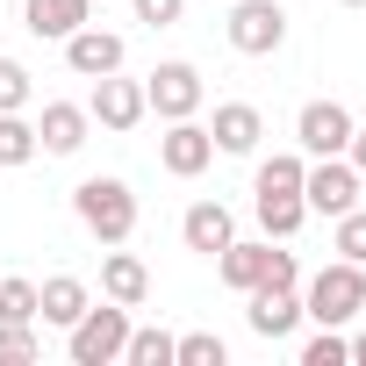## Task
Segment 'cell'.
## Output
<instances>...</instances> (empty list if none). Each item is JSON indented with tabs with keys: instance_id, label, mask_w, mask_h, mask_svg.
<instances>
[{
	"instance_id": "obj_1",
	"label": "cell",
	"mask_w": 366,
	"mask_h": 366,
	"mask_svg": "<svg viewBox=\"0 0 366 366\" xmlns=\"http://www.w3.org/2000/svg\"><path fill=\"white\" fill-rule=\"evenodd\" d=\"M302 172H309V158L302 151H273L266 165H259V179H252V209H259V230L266 237H295L302 223H309V202H302Z\"/></svg>"
},
{
	"instance_id": "obj_2",
	"label": "cell",
	"mask_w": 366,
	"mask_h": 366,
	"mask_svg": "<svg viewBox=\"0 0 366 366\" xmlns=\"http://www.w3.org/2000/svg\"><path fill=\"white\" fill-rule=\"evenodd\" d=\"M72 216L101 244H129L137 237V194H129V179H79V187H72Z\"/></svg>"
},
{
	"instance_id": "obj_3",
	"label": "cell",
	"mask_w": 366,
	"mask_h": 366,
	"mask_svg": "<svg viewBox=\"0 0 366 366\" xmlns=\"http://www.w3.org/2000/svg\"><path fill=\"white\" fill-rule=\"evenodd\" d=\"M302 316H316V323H352V316H366V266L359 259H330L309 287H302Z\"/></svg>"
},
{
	"instance_id": "obj_4",
	"label": "cell",
	"mask_w": 366,
	"mask_h": 366,
	"mask_svg": "<svg viewBox=\"0 0 366 366\" xmlns=\"http://www.w3.org/2000/svg\"><path fill=\"white\" fill-rule=\"evenodd\" d=\"M122 345H129V309L122 302H86V316L65 330V352H72V366H115L122 359Z\"/></svg>"
},
{
	"instance_id": "obj_5",
	"label": "cell",
	"mask_w": 366,
	"mask_h": 366,
	"mask_svg": "<svg viewBox=\"0 0 366 366\" xmlns=\"http://www.w3.org/2000/svg\"><path fill=\"white\" fill-rule=\"evenodd\" d=\"M223 36H230L237 58H273L287 44V8H280V0H237L230 22H223Z\"/></svg>"
},
{
	"instance_id": "obj_6",
	"label": "cell",
	"mask_w": 366,
	"mask_h": 366,
	"mask_svg": "<svg viewBox=\"0 0 366 366\" xmlns=\"http://www.w3.org/2000/svg\"><path fill=\"white\" fill-rule=\"evenodd\" d=\"M202 72L187 65V58H165L151 79H144V108L158 115V122H179V115H202Z\"/></svg>"
},
{
	"instance_id": "obj_7",
	"label": "cell",
	"mask_w": 366,
	"mask_h": 366,
	"mask_svg": "<svg viewBox=\"0 0 366 366\" xmlns=\"http://www.w3.org/2000/svg\"><path fill=\"white\" fill-rule=\"evenodd\" d=\"M302 202H309V216H345V209H359V165L337 151V158H316L309 172H302Z\"/></svg>"
},
{
	"instance_id": "obj_8",
	"label": "cell",
	"mask_w": 366,
	"mask_h": 366,
	"mask_svg": "<svg viewBox=\"0 0 366 366\" xmlns=\"http://www.w3.org/2000/svg\"><path fill=\"white\" fill-rule=\"evenodd\" d=\"M352 108L345 101H309L302 115H295V144H302V158H337L345 144H352Z\"/></svg>"
},
{
	"instance_id": "obj_9",
	"label": "cell",
	"mask_w": 366,
	"mask_h": 366,
	"mask_svg": "<svg viewBox=\"0 0 366 366\" xmlns=\"http://www.w3.org/2000/svg\"><path fill=\"white\" fill-rule=\"evenodd\" d=\"M209 158H216V137H209V122H194V115L165 122V137H158V165H165L172 179H194V172H209Z\"/></svg>"
},
{
	"instance_id": "obj_10",
	"label": "cell",
	"mask_w": 366,
	"mask_h": 366,
	"mask_svg": "<svg viewBox=\"0 0 366 366\" xmlns=\"http://www.w3.org/2000/svg\"><path fill=\"white\" fill-rule=\"evenodd\" d=\"M122 58H129V44H122L115 29H101V22H79V29L65 36V65H72L79 79H101V72H122Z\"/></svg>"
},
{
	"instance_id": "obj_11",
	"label": "cell",
	"mask_w": 366,
	"mask_h": 366,
	"mask_svg": "<svg viewBox=\"0 0 366 366\" xmlns=\"http://www.w3.org/2000/svg\"><path fill=\"white\" fill-rule=\"evenodd\" d=\"M86 115H94L101 129H137L151 108H144V86H137V79H122V72H101V79H94V101H86Z\"/></svg>"
},
{
	"instance_id": "obj_12",
	"label": "cell",
	"mask_w": 366,
	"mask_h": 366,
	"mask_svg": "<svg viewBox=\"0 0 366 366\" xmlns=\"http://www.w3.org/2000/svg\"><path fill=\"white\" fill-rule=\"evenodd\" d=\"M244 302H252V309H244L252 337H266V345L295 337V323H302V295H295V287H252Z\"/></svg>"
},
{
	"instance_id": "obj_13",
	"label": "cell",
	"mask_w": 366,
	"mask_h": 366,
	"mask_svg": "<svg viewBox=\"0 0 366 366\" xmlns=\"http://www.w3.org/2000/svg\"><path fill=\"white\" fill-rule=\"evenodd\" d=\"M209 137H216V151L252 158V151H259V137H266V115H259L252 101H223V108H216V122H209Z\"/></svg>"
},
{
	"instance_id": "obj_14",
	"label": "cell",
	"mask_w": 366,
	"mask_h": 366,
	"mask_svg": "<svg viewBox=\"0 0 366 366\" xmlns=\"http://www.w3.org/2000/svg\"><path fill=\"white\" fill-rule=\"evenodd\" d=\"M86 129H94V115H86V108H72V101H44L36 151H51V158H72V151L86 144Z\"/></svg>"
},
{
	"instance_id": "obj_15",
	"label": "cell",
	"mask_w": 366,
	"mask_h": 366,
	"mask_svg": "<svg viewBox=\"0 0 366 366\" xmlns=\"http://www.w3.org/2000/svg\"><path fill=\"white\" fill-rule=\"evenodd\" d=\"M86 302H94V295H86L79 273H51V280H36V316L58 323V330H72V323L86 316Z\"/></svg>"
},
{
	"instance_id": "obj_16",
	"label": "cell",
	"mask_w": 366,
	"mask_h": 366,
	"mask_svg": "<svg viewBox=\"0 0 366 366\" xmlns=\"http://www.w3.org/2000/svg\"><path fill=\"white\" fill-rule=\"evenodd\" d=\"M79 22H94V0H22V29H29V36L65 44Z\"/></svg>"
},
{
	"instance_id": "obj_17",
	"label": "cell",
	"mask_w": 366,
	"mask_h": 366,
	"mask_svg": "<svg viewBox=\"0 0 366 366\" xmlns=\"http://www.w3.org/2000/svg\"><path fill=\"white\" fill-rule=\"evenodd\" d=\"M179 237H187V252L216 259V252L237 237V223H230V209H223V202H194L187 216H179Z\"/></svg>"
},
{
	"instance_id": "obj_18",
	"label": "cell",
	"mask_w": 366,
	"mask_h": 366,
	"mask_svg": "<svg viewBox=\"0 0 366 366\" xmlns=\"http://www.w3.org/2000/svg\"><path fill=\"white\" fill-rule=\"evenodd\" d=\"M101 295L122 302V309H144V295H151V266H144L137 252H108V259H101Z\"/></svg>"
},
{
	"instance_id": "obj_19",
	"label": "cell",
	"mask_w": 366,
	"mask_h": 366,
	"mask_svg": "<svg viewBox=\"0 0 366 366\" xmlns=\"http://www.w3.org/2000/svg\"><path fill=\"white\" fill-rule=\"evenodd\" d=\"M266 252H273V237H266V244H237V237H230V244L216 252V273H223V287L252 295V287L266 280Z\"/></svg>"
},
{
	"instance_id": "obj_20",
	"label": "cell",
	"mask_w": 366,
	"mask_h": 366,
	"mask_svg": "<svg viewBox=\"0 0 366 366\" xmlns=\"http://www.w3.org/2000/svg\"><path fill=\"white\" fill-rule=\"evenodd\" d=\"M29 158H36V122H22V108H15V115H0V165L22 172Z\"/></svg>"
},
{
	"instance_id": "obj_21",
	"label": "cell",
	"mask_w": 366,
	"mask_h": 366,
	"mask_svg": "<svg viewBox=\"0 0 366 366\" xmlns=\"http://www.w3.org/2000/svg\"><path fill=\"white\" fill-rule=\"evenodd\" d=\"M223 337L216 330H187V337H172V366H223Z\"/></svg>"
},
{
	"instance_id": "obj_22",
	"label": "cell",
	"mask_w": 366,
	"mask_h": 366,
	"mask_svg": "<svg viewBox=\"0 0 366 366\" xmlns=\"http://www.w3.org/2000/svg\"><path fill=\"white\" fill-rule=\"evenodd\" d=\"M122 366H172V337H165V330H137V323H129Z\"/></svg>"
},
{
	"instance_id": "obj_23",
	"label": "cell",
	"mask_w": 366,
	"mask_h": 366,
	"mask_svg": "<svg viewBox=\"0 0 366 366\" xmlns=\"http://www.w3.org/2000/svg\"><path fill=\"white\" fill-rule=\"evenodd\" d=\"M29 65L22 58H0V115H15V108H29Z\"/></svg>"
},
{
	"instance_id": "obj_24",
	"label": "cell",
	"mask_w": 366,
	"mask_h": 366,
	"mask_svg": "<svg viewBox=\"0 0 366 366\" xmlns=\"http://www.w3.org/2000/svg\"><path fill=\"white\" fill-rule=\"evenodd\" d=\"M0 323H36V280H0Z\"/></svg>"
},
{
	"instance_id": "obj_25",
	"label": "cell",
	"mask_w": 366,
	"mask_h": 366,
	"mask_svg": "<svg viewBox=\"0 0 366 366\" xmlns=\"http://www.w3.org/2000/svg\"><path fill=\"white\" fill-rule=\"evenodd\" d=\"M29 359H44L36 330L29 323H0V366H29Z\"/></svg>"
},
{
	"instance_id": "obj_26",
	"label": "cell",
	"mask_w": 366,
	"mask_h": 366,
	"mask_svg": "<svg viewBox=\"0 0 366 366\" xmlns=\"http://www.w3.org/2000/svg\"><path fill=\"white\" fill-rule=\"evenodd\" d=\"M330 252L366 266V209H345V216H337V237H330Z\"/></svg>"
},
{
	"instance_id": "obj_27",
	"label": "cell",
	"mask_w": 366,
	"mask_h": 366,
	"mask_svg": "<svg viewBox=\"0 0 366 366\" xmlns=\"http://www.w3.org/2000/svg\"><path fill=\"white\" fill-rule=\"evenodd\" d=\"M302 366H345V330H337V323H323V330L302 345Z\"/></svg>"
},
{
	"instance_id": "obj_28",
	"label": "cell",
	"mask_w": 366,
	"mask_h": 366,
	"mask_svg": "<svg viewBox=\"0 0 366 366\" xmlns=\"http://www.w3.org/2000/svg\"><path fill=\"white\" fill-rule=\"evenodd\" d=\"M129 8H137L144 29H172L179 15H187V0H129Z\"/></svg>"
},
{
	"instance_id": "obj_29",
	"label": "cell",
	"mask_w": 366,
	"mask_h": 366,
	"mask_svg": "<svg viewBox=\"0 0 366 366\" xmlns=\"http://www.w3.org/2000/svg\"><path fill=\"white\" fill-rule=\"evenodd\" d=\"M345 158H352V165H359V179H366V122L352 129V144H345Z\"/></svg>"
},
{
	"instance_id": "obj_30",
	"label": "cell",
	"mask_w": 366,
	"mask_h": 366,
	"mask_svg": "<svg viewBox=\"0 0 366 366\" xmlns=\"http://www.w3.org/2000/svg\"><path fill=\"white\" fill-rule=\"evenodd\" d=\"M345 359H352V366H366V330H359V337H345Z\"/></svg>"
},
{
	"instance_id": "obj_31",
	"label": "cell",
	"mask_w": 366,
	"mask_h": 366,
	"mask_svg": "<svg viewBox=\"0 0 366 366\" xmlns=\"http://www.w3.org/2000/svg\"><path fill=\"white\" fill-rule=\"evenodd\" d=\"M337 8H366V0H337Z\"/></svg>"
}]
</instances>
